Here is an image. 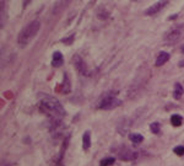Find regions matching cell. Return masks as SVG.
<instances>
[{"label": "cell", "mask_w": 184, "mask_h": 166, "mask_svg": "<svg viewBox=\"0 0 184 166\" xmlns=\"http://www.w3.org/2000/svg\"><path fill=\"white\" fill-rule=\"evenodd\" d=\"M174 153H176L177 155H179V156L184 155V147H182V145L176 147V148H174Z\"/></svg>", "instance_id": "obj_17"}, {"label": "cell", "mask_w": 184, "mask_h": 166, "mask_svg": "<svg viewBox=\"0 0 184 166\" xmlns=\"http://www.w3.org/2000/svg\"><path fill=\"white\" fill-rule=\"evenodd\" d=\"M74 65H75V68L78 69L79 73H81L84 75L87 74V67H86V64H85V62L81 57H79V56L74 57Z\"/></svg>", "instance_id": "obj_7"}, {"label": "cell", "mask_w": 184, "mask_h": 166, "mask_svg": "<svg viewBox=\"0 0 184 166\" xmlns=\"http://www.w3.org/2000/svg\"><path fill=\"white\" fill-rule=\"evenodd\" d=\"M39 27H41V22H39L38 20H34V21L30 22V23L20 32L18 38H17L18 44L26 46V44L37 35V32L39 31Z\"/></svg>", "instance_id": "obj_2"}, {"label": "cell", "mask_w": 184, "mask_h": 166, "mask_svg": "<svg viewBox=\"0 0 184 166\" xmlns=\"http://www.w3.org/2000/svg\"><path fill=\"white\" fill-rule=\"evenodd\" d=\"M82 147H84L85 150H89L90 147H91V137H90L89 132H85V134L82 137Z\"/></svg>", "instance_id": "obj_11"}, {"label": "cell", "mask_w": 184, "mask_h": 166, "mask_svg": "<svg viewBox=\"0 0 184 166\" xmlns=\"http://www.w3.org/2000/svg\"><path fill=\"white\" fill-rule=\"evenodd\" d=\"M118 154L120 155V158L123 160H134L138 156V154L135 151H133V150H130L129 148H125V147L120 148V150L118 151Z\"/></svg>", "instance_id": "obj_6"}, {"label": "cell", "mask_w": 184, "mask_h": 166, "mask_svg": "<svg viewBox=\"0 0 184 166\" xmlns=\"http://www.w3.org/2000/svg\"><path fill=\"white\" fill-rule=\"evenodd\" d=\"M130 140L133 142V143H135V144H139V143H141L142 140H144V137L141 135V134H130Z\"/></svg>", "instance_id": "obj_14"}, {"label": "cell", "mask_w": 184, "mask_h": 166, "mask_svg": "<svg viewBox=\"0 0 184 166\" xmlns=\"http://www.w3.org/2000/svg\"><path fill=\"white\" fill-rule=\"evenodd\" d=\"M181 36H182V30L181 28H173L165 36V42L168 44H173L181 38Z\"/></svg>", "instance_id": "obj_4"}, {"label": "cell", "mask_w": 184, "mask_h": 166, "mask_svg": "<svg viewBox=\"0 0 184 166\" xmlns=\"http://www.w3.org/2000/svg\"><path fill=\"white\" fill-rule=\"evenodd\" d=\"M113 163H114V158H106V159H103V160L101 161L99 166H109V165H112Z\"/></svg>", "instance_id": "obj_16"}, {"label": "cell", "mask_w": 184, "mask_h": 166, "mask_svg": "<svg viewBox=\"0 0 184 166\" xmlns=\"http://www.w3.org/2000/svg\"><path fill=\"white\" fill-rule=\"evenodd\" d=\"M63 62H64L63 54H62L60 52H55V53L53 54V59H52V65H53V67H55V68H58V67H62Z\"/></svg>", "instance_id": "obj_8"}, {"label": "cell", "mask_w": 184, "mask_h": 166, "mask_svg": "<svg viewBox=\"0 0 184 166\" xmlns=\"http://www.w3.org/2000/svg\"><path fill=\"white\" fill-rule=\"evenodd\" d=\"M119 105H120V101H119L118 98H115V97H113V96H108V97H104V98L99 102L98 107L102 108V110H112V108H115V107L119 106Z\"/></svg>", "instance_id": "obj_3"}, {"label": "cell", "mask_w": 184, "mask_h": 166, "mask_svg": "<svg viewBox=\"0 0 184 166\" xmlns=\"http://www.w3.org/2000/svg\"><path fill=\"white\" fill-rule=\"evenodd\" d=\"M1 166H10V165H9V164H4V165L1 164Z\"/></svg>", "instance_id": "obj_21"}, {"label": "cell", "mask_w": 184, "mask_h": 166, "mask_svg": "<svg viewBox=\"0 0 184 166\" xmlns=\"http://www.w3.org/2000/svg\"><path fill=\"white\" fill-rule=\"evenodd\" d=\"M31 1H32V0H23V6L26 7V6H27V5H28Z\"/></svg>", "instance_id": "obj_19"}, {"label": "cell", "mask_w": 184, "mask_h": 166, "mask_svg": "<svg viewBox=\"0 0 184 166\" xmlns=\"http://www.w3.org/2000/svg\"><path fill=\"white\" fill-rule=\"evenodd\" d=\"M184 90H183V86L181 85L179 83H177L174 85V91H173V97L176 98V100H179L181 97H182V95H183Z\"/></svg>", "instance_id": "obj_10"}, {"label": "cell", "mask_w": 184, "mask_h": 166, "mask_svg": "<svg viewBox=\"0 0 184 166\" xmlns=\"http://www.w3.org/2000/svg\"><path fill=\"white\" fill-rule=\"evenodd\" d=\"M41 110L54 121H60L65 116V111L60 102L54 97H44L41 101Z\"/></svg>", "instance_id": "obj_1"}, {"label": "cell", "mask_w": 184, "mask_h": 166, "mask_svg": "<svg viewBox=\"0 0 184 166\" xmlns=\"http://www.w3.org/2000/svg\"><path fill=\"white\" fill-rule=\"evenodd\" d=\"M182 53L184 54V46H182Z\"/></svg>", "instance_id": "obj_20"}, {"label": "cell", "mask_w": 184, "mask_h": 166, "mask_svg": "<svg viewBox=\"0 0 184 166\" xmlns=\"http://www.w3.org/2000/svg\"><path fill=\"white\" fill-rule=\"evenodd\" d=\"M160 123H157V122H154V123H151L150 124V129H151V132L152 133H155V134H157V133H160Z\"/></svg>", "instance_id": "obj_15"}, {"label": "cell", "mask_w": 184, "mask_h": 166, "mask_svg": "<svg viewBox=\"0 0 184 166\" xmlns=\"http://www.w3.org/2000/svg\"><path fill=\"white\" fill-rule=\"evenodd\" d=\"M166 4H167V0H160V1H157V2H155L152 6H150L146 11H145V15H155V14H157V12H160L165 6H166Z\"/></svg>", "instance_id": "obj_5"}, {"label": "cell", "mask_w": 184, "mask_h": 166, "mask_svg": "<svg viewBox=\"0 0 184 166\" xmlns=\"http://www.w3.org/2000/svg\"><path fill=\"white\" fill-rule=\"evenodd\" d=\"M182 122H183V118H182V116H179V114H173V116L171 117V123H172V126H174V127H179V126L182 124Z\"/></svg>", "instance_id": "obj_12"}, {"label": "cell", "mask_w": 184, "mask_h": 166, "mask_svg": "<svg viewBox=\"0 0 184 166\" xmlns=\"http://www.w3.org/2000/svg\"><path fill=\"white\" fill-rule=\"evenodd\" d=\"M73 41H74V37H69V38H64V39H63V42H64V43H66V44L73 43Z\"/></svg>", "instance_id": "obj_18"}, {"label": "cell", "mask_w": 184, "mask_h": 166, "mask_svg": "<svg viewBox=\"0 0 184 166\" xmlns=\"http://www.w3.org/2000/svg\"><path fill=\"white\" fill-rule=\"evenodd\" d=\"M70 90H71V85H70V81H69V79H68V75L65 74V75H64V84H63V86H62V91H63L64 93H68V92H70Z\"/></svg>", "instance_id": "obj_13"}, {"label": "cell", "mask_w": 184, "mask_h": 166, "mask_svg": "<svg viewBox=\"0 0 184 166\" xmlns=\"http://www.w3.org/2000/svg\"><path fill=\"white\" fill-rule=\"evenodd\" d=\"M168 59H170V54H168L167 52H161V53L158 54L157 59H156V65H157V67L163 65Z\"/></svg>", "instance_id": "obj_9"}]
</instances>
